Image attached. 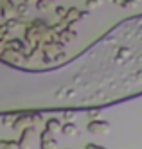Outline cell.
<instances>
[{"mask_svg": "<svg viewBox=\"0 0 142 149\" xmlns=\"http://www.w3.org/2000/svg\"><path fill=\"white\" fill-rule=\"evenodd\" d=\"M110 130H112V124L108 120H103V119L90 120L88 126H86V131L90 135H106V133H110Z\"/></svg>", "mask_w": 142, "mask_h": 149, "instance_id": "cell-3", "label": "cell"}, {"mask_svg": "<svg viewBox=\"0 0 142 149\" xmlns=\"http://www.w3.org/2000/svg\"><path fill=\"white\" fill-rule=\"evenodd\" d=\"M27 13H29V4H25V2L16 4V18H22V20H24V18L27 16Z\"/></svg>", "mask_w": 142, "mask_h": 149, "instance_id": "cell-14", "label": "cell"}, {"mask_svg": "<svg viewBox=\"0 0 142 149\" xmlns=\"http://www.w3.org/2000/svg\"><path fill=\"white\" fill-rule=\"evenodd\" d=\"M61 133L65 136H78L79 135V130H78V126H76L74 122H65L63 127H61Z\"/></svg>", "mask_w": 142, "mask_h": 149, "instance_id": "cell-12", "label": "cell"}, {"mask_svg": "<svg viewBox=\"0 0 142 149\" xmlns=\"http://www.w3.org/2000/svg\"><path fill=\"white\" fill-rule=\"evenodd\" d=\"M78 20H81V9H78V7H69L67 9V16H65L63 22L74 24V22H78Z\"/></svg>", "mask_w": 142, "mask_h": 149, "instance_id": "cell-10", "label": "cell"}, {"mask_svg": "<svg viewBox=\"0 0 142 149\" xmlns=\"http://www.w3.org/2000/svg\"><path fill=\"white\" fill-rule=\"evenodd\" d=\"M40 149H58V140L52 133L43 130L40 133Z\"/></svg>", "mask_w": 142, "mask_h": 149, "instance_id": "cell-5", "label": "cell"}, {"mask_svg": "<svg viewBox=\"0 0 142 149\" xmlns=\"http://www.w3.org/2000/svg\"><path fill=\"white\" fill-rule=\"evenodd\" d=\"M49 27L43 20H32L31 24H27L25 27V40L27 43H31V49H40L41 43L47 41L49 36Z\"/></svg>", "mask_w": 142, "mask_h": 149, "instance_id": "cell-1", "label": "cell"}, {"mask_svg": "<svg viewBox=\"0 0 142 149\" xmlns=\"http://www.w3.org/2000/svg\"><path fill=\"white\" fill-rule=\"evenodd\" d=\"M99 113H101V106H94V108H88V111H86L90 120H97L99 119Z\"/></svg>", "mask_w": 142, "mask_h": 149, "instance_id": "cell-16", "label": "cell"}, {"mask_svg": "<svg viewBox=\"0 0 142 149\" xmlns=\"http://www.w3.org/2000/svg\"><path fill=\"white\" fill-rule=\"evenodd\" d=\"M61 127H63V124L59 122V119H54V117L45 122V130H47L49 133H52V135L61 133Z\"/></svg>", "mask_w": 142, "mask_h": 149, "instance_id": "cell-9", "label": "cell"}, {"mask_svg": "<svg viewBox=\"0 0 142 149\" xmlns=\"http://www.w3.org/2000/svg\"><path fill=\"white\" fill-rule=\"evenodd\" d=\"M6 50H13V52H18V54H27V47L22 40L18 38H9L6 40Z\"/></svg>", "mask_w": 142, "mask_h": 149, "instance_id": "cell-7", "label": "cell"}, {"mask_svg": "<svg viewBox=\"0 0 142 149\" xmlns=\"http://www.w3.org/2000/svg\"><path fill=\"white\" fill-rule=\"evenodd\" d=\"M16 113H6L4 117H2V122L6 124V126H9V127H13V124H15V120H16Z\"/></svg>", "mask_w": 142, "mask_h": 149, "instance_id": "cell-17", "label": "cell"}, {"mask_svg": "<svg viewBox=\"0 0 142 149\" xmlns=\"http://www.w3.org/2000/svg\"><path fill=\"white\" fill-rule=\"evenodd\" d=\"M76 117H78V111H76L74 108L63 110V119H67V122H72V119H76Z\"/></svg>", "mask_w": 142, "mask_h": 149, "instance_id": "cell-19", "label": "cell"}, {"mask_svg": "<svg viewBox=\"0 0 142 149\" xmlns=\"http://www.w3.org/2000/svg\"><path fill=\"white\" fill-rule=\"evenodd\" d=\"M104 2H113V0H104Z\"/></svg>", "mask_w": 142, "mask_h": 149, "instance_id": "cell-28", "label": "cell"}, {"mask_svg": "<svg viewBox=\"0 0 142 149\" xmlns=\"http://www.w3.org/2000/svg\"><path fill=\"white\" fill-rule=\"evenodd\" d=\"M88 16H90V11H81V20L88 18Z\"/></svg>", "mask_w": 142, "mask_h": 149, "instance_id": "cell-25", "label": "cell"}, {"mask_svg": "<svg viewBox=\"0 0 142 149\" xmlns=\"http://www.w3.org/2000/svg\"><path fill=\"white\" fill-rule=\"evenodd\" d=\"M104 4V0H86V9H97V7H101Z\"/></svg>", "mask_w": 142, "mask_h": 149, "instance_id": "cell-20", "label": "cell"}, {"mask_svg": "<svg viewBox=\"0 0 142 149\" xmlns=\"http://www.w3.org/2000/svg\"><path fill=\"white\" fill-rule=\"evenodd\" d=\"M0 149H20L15 140H0Z\"/></svg>", "mask_w": 142, "mask_h": 149, "instance_id": "cell-18", "label": "cell"}, {"mask_svg": "<svg viewBox=\"0 0 142 149\" xmlns=\"http://www.w3.org/2000/svg\"><path fill=\"white\" fill-rule=\"evenodd\" d=\"M54 13H56V16H58V18L65 20V16H67V7H63V6H56V7H54Z\"/></svg>", "mask_w": 142, "mask_h": 149, "instance_id": "cell-21", "label": "cell"}, {"mask_svg": "<svg viewBox=\"0 0 142 149\" xmlns=\"http://www.w3.org/2000/svg\"><path fill=\"white\" fill-rule=\"evenodd\" d=\"M25 20H22V18H11V20H7V22L4 24V27L7 29V33H11V31H15L18 25H22Z\"/></svg>", "mask_w": 142, "mask_h": 149, "instance_id": "cell-13", "label": "cell"}, {"mask_svg": "<svg viewBox=\"0 0 142 149\" xmlns=\"http://www.w3.org/2000/svg\"><path fill=\"white\" fill-rule=\"evenodd\" d=\"M85 149H106V147H104V146H99V144L90 142V144H86V146H85Z\"/></svg>", "mask_w": 142, "mask_h": 149, "instance_id": "cell-23", "label": "cell"}, {"mask_svg": "<svg viewBox=\"0 0 142 149\" xmlns=\"http://www.w3.org/2000/svg\"><path fill=\"white\" fill-rule=\"evenodd\" d=\"M31 126H34V122H32V115L31 113H22V115L16 117V120L13 124V130L15 131H24V130H27V127H31Z\"/></svg>", "mask_w": 142, "mask_h": 149, "instance_id": "cell-6", "label": "cell"}, {"mask_svg": "<svg viewBox=\"0 0 142 149\" xmlns=\"http://www.w3.org/2000/svg\"><path fill=\"white\" fill-rule=\"evenodd\" d=\"M22 2H25V4H31V2H34V4H36L38 0H22Z\"/></svg>", "mask_w": 142, "mask_h": 149, "instance_id": "cell-27", "label": "cell"}, {"mask_svg": "<svg viewBox=\"0 0 142 149\" xmlns=\"http://www.w3.org/2000/svg\"><path fill=\"white\" fill-rule=\"evenodd\" d=\"M76 34H78V33H76V29H72L70 25H67V27H65L61 33H59V43H61V45L70 43V41L76 38Z\"/></svg>", "mask_w": 142, "mask_h": 149, "instance_id": "cell-8", "label": "cell"}, {"mask_svg": "<svg viewBox=\"0 0 142 149\" xmlns=\"http://www.w3.org/2000/svg\"><path fill=\"white\" fill-rule=\"evenodd\" d=\"M52 6H54V0H38L36 2L38 11H49Z\"/></svg>", "mask_w": 142, "mask_h": 149, "instance_id": "cell-15", "label": "cell"}, {"mask_svg": "<svg viewBox=\"0 0 142 149\" xmlns=\"http://www.w3.org/2000/svg\"><path fill=\"white\" fill-rule=\"evenodd\" d=\"M9 36V33H7V29L4 27V25H0V41H6V38Z\"/></svg>", "mask_w": 142, "mask_h": 149, "instance_id": "cell-22", "label": "cell"}, {"mask_svg": "<svg viewBox=\"0 0 142 149\" xmlns=\"http://www.w3.org/2000/svg\"><path fill=\"white\" fill-rule=\"evenodd\" d=\"M36 133V126H31L27 130L22 131L20 135V140H18V147L20 149H31L32 147V136Z\"/></svg>", "mask_w": 142, "mask_h": 149, "instance_id": "cell-4", "label": "cell"}, {"mask_svg": "<svg viewBox=\"0 0 142 149\" xmlns=\"http://www.w3.org/2000/svg\"><path fill=\"white\" fill-rule=\"evenodd\" d=\"M0 16H2L6 22H7V20H11V18H16V4L11 2L9 6H6L2 11H0Z\"/></svg>", "mask_w": 142, "mask_h": 149, "instance_id": "cell-11", "label": "cell"}, {"mask_svg": "<svg viewBox=\"0 0 142 149\" xmlns=\"http://www.w3.org/2000/svg\"><path fill=\"white\" fill-rule=\"evenodd\" d=\"M40 52L45 61H52V59H58L59 54H63V45L59 41H54V43H41Z\"/></svg>", "mask_w": 142, "mask_h": 149, "instance_id": "cell-2", "label": "cell"}, {"mask_svg": "<svg viewBox=\"0 0 142 149\" xmlns=\"http://www.w3.org/2000/svg\"><path fill=\"white\" fill-rule=\"evenodd\" d=\"M9 4H11V0H0V11H2L6 6H9Z\"/></svg>", "mask_w": 142, "mask_h": 149, "instance_id": "cell-24", "label": "cell"}, {"mask_svg": "<svg viewBox=\"0 0 142 149\" xmlns=\"http://www.w3.org/2000/svg\"><path fill=\"white\" fill-rule=\"evenodd\" d=\"M112 4H115V6H121V7H124V0H113Z\"/></svg>", "mask_w": 142, "mask_h": 149, "instance_id": "cell-26", "label": "cell"}]
</instances>
